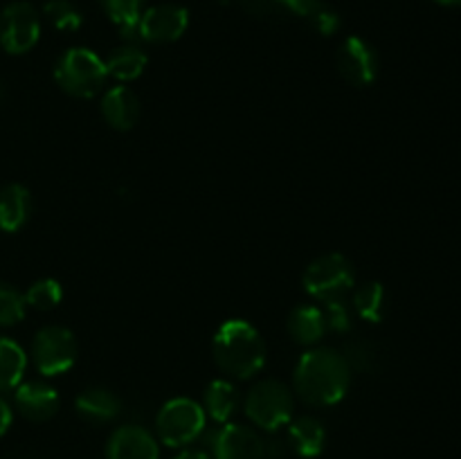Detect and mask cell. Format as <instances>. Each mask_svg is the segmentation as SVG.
Masks as SVG:
<instances>
[{
	"label": "cell",
	"instance_id": "1",
	"mask_svg": "<svg viewBox=\"0 0 461 459\" xmlns=\"http://www.w3.org/2000/svg\"><path fill=\"white\" fill-rule=\"evenodd\" d=\"M295 392L304 403L329 408L345 399L351 382V369L342 354L318 346L306 351L295 367Z\"/></svg>",
	"mask_w": 461,
	"mask_h": 459
},
{
	"label": "cell",
	"instance_id": "2",
	"mask_svg": "<svg viewBox=\"0 0 461 459\" xmlns=\"http://www.w3.org/2000/svg\"><path fill=\"white\" fill-rule=\"evenodd\" d=\"M214 360L234 378H250L266 363V345L246 320H228L214 336Z\"/></svg>",
	"mask_w": 461,
	"mask_h": 459
},
{
	"label": "cell",
	"instance_id": "3",
	"mask_svg": "<svg viewBox=\"0 0 461 459\" xmlns=\"http://www.w3.org/2000/svg\"><path fill=\"white\" fill-rule=\"evenodd\" d=\"M59 88L77 99H90L104 88L108 79L106 63L88 48H72L61 54L54 66Z\"/></svg>",
	"mask_w": 461,
	"mask_h": 459
},
{
	"label": "cell",
	"instance_id": "4",
	"mask_svg": "<svg viewBox=\"0 0 461 459\" xmlns=\"http://www.w3.org/2000/svg\"><path fill=\"white\" fill-rule=\"evenodd\" d=\"M295 400L291 390L282 381L266 378L257 382L246 396V414L257 428L268 432H277L286 423H291Z\"/></svg>",
	"mask_w": 461,
	"mask_h": 459
},
{
	"label": "cell",
	"instance_id": "5",
	"mask_svg": "<svg viewBox=\"0 0 461 459\" xmlns=\"http://www.w3.org/2000/svg\"><path fill=\"white\" fill-rule=\"evenodd\" d=\"M205 410L196 400L185 399V396L171 399L158 412V436L162 444L171 446V448H185L201 439V435L205 432Z\"/></svg>",
	"mask_w": 461,
	"mask_h": 459
},
{
	"label": "cell",
	"instance_id": "6",
	"mask_svg": "<svg viewBox=\"0 0 461 459\" xmlns=\"http://www.w3.org/2000/svg\"><path fill=\"white\" fill-rule=\"evenodd\" d=\"M32 360L43 376H59L77 360L75 333L66 327H45L32 342Z\"/></svg>",
	"mask_w": 461,
	"mask_h": 459
},
{
	"label": "cell",
	"instance_id": "7",
	"mask_svg": "<svg viewBox=\"0 0 461 459\" xmlns=\"http://www.w3.org/2000/svg\"><path fill=\"white\" fill-rule=\"evenodd\" d=\"M351 286H354V268L349 259L338 252L313 259L304 273V288L320 302L342 297Z\"/></svg>",
	"mask_w": 461,
	"mask_h": 459
},
{
	"label": "cell",
	"instance_id": "8",
	"mask_svg": "<svg viewBox=\"0 0 461 459\" xmlns=\"http://www.w3.org/2000/svg\"><path fill=\"white\" fill-rule=\"evenodd\" d=\"M41 18L30 3H12L0 14V45L9 54H25L39 43Z\"/></svg>",
	"mask_w": 461,
	"mask_h": 459
},
{
	"label": "cell",
	"instance_id": "9",
	"mask_svg": "<svg viewBox=\"0 0 461 459\" xmlns=\"http://www.w3.org/2000/svg\"><path fill=\"white\" fill-rule=\"evenodd\" d=\"M210 436L214 459H266L264 439L241 423H225Z\"/></svg>",
	"mask_w": 461,
	"mask_h": 459
},
{
	"label": "cell",
	"instance_id": "10",
	"mask_svg": "<svg viewBox=\"0 0 461 459\" xmlns=\"http://www.w3.org/2000/svg\"><path fill=\"white\" fill-rule=\"evenodd\" d=\"M189 25L187 9L180 4H158L140 16L138 39L147 43H174Z\"/></svg>",
	"mask_w": 461,
	"mask_h": 459
},
{
	"label": "cell",
	"instance_id": "11",
	"mask_svg": "<svg viewBox=\"0 0 461 459\" xmlns=\"http://www.w3.org/2000/svg\"><path fill=\"white\" fill-rule=\"evenodd\" d=\"M338 70L354 86L374 84L378 75L376 50L360 36H349L338 50Z\"/></svg>",
	"mask_w": 461,
	"mask_h": 459
},
{
	"label": "cell",
	"instance_id": "12",
	"mask_svg": "<svg viewBox=\"0 0 461 459\" xmlns=\"http://www.w3.org/2000/svg\"><path fill=\"white\" fill-rule=\"evenodd\" d=\"M108 459H158L156 436L140 426H122L111 435L106 446Z\"/></svg>",
	"mask_w": 461,
	"mask_h": 459
},
{
	"label": "cell",
	"instance_id": "13",
	"mask_svg": "<svg viewBox=\"0 0 461 459\" xmlns=\"http://www.w3.org/2000/svg\"><path fill=\"white\" fill-rule=\"evenodd\" d=\"M14 403L23 417L34 423L50 421L59 412L57 390L39 381L21 382L14 392Z\"/></svg>",
	"mask_w": 461,
	"mask_h": 459
},
{
	"label": "cell",
	"instance_id": "14",
	"mask_svg": "<svg viewBox=\"0 0 461 459\" xmlns=\"http://www.w3.org/2000/svg\"><path fill=\"white\" fill-rule=\"evenodd\" d=\"M102 115L113 129L129 130L138 124L140 120V99L126 86H115L106 90L102 99Z\"/></svg>",
	"mask_w": 461,
	"mask_h": 459
},
{
	"label": "cell",
	"instance_id": "15",
	"mask_svg": "<svg viewBox=\"0 0 461 459\" xmlns=\"http://www.w3.org/2000/svg\"><path fill=\"white\" fill-rule=\"evenodd\" d=\"M77 414L88 423H108L122 412V400L106 387H88L75 400Z\"/></svg>",
	"mask_w": 461,
	"mask_h": 459
},
{
	"label": "cell",
	"instance_id": "16",
	"mask_svg": "<svg viewBox=\"0 0 461 459\" xmlns=\"http://www.w3.org/2000/svg\"><path fill=\"white\" fill-rule=\"evenodd\" d=\"M32 214V196L27 187L14 183L0 189V230L18 232Z\"/></svg>",
	"mask_w": 461,
	"mask_h": 459
},
{
	"label": "cell",
	"instance_id": "17",
	"mask_svg": "<svg viewBox=\"0 0 461 459\" xmlns=\"http://www.w3.org/2000/svg\"><path fill=\"white\" fill-rule=\"evenodd\" d=\"M286 441L300 457H318L327 444V430L315 417H300L288 426Z\"/></svg>",
	"mask_w": 461,
	"mask_h": 459
},
{
	"label": "cell",
	"instance_id": "18",
	"mask_svg": "<svg viewBox=\"0 0 461 459\" xmlns=\"http://www.w3.org/2000/svg\"><path fill=\"white\" fill-rule=\"evenodd\" d=\"M288 333H291V338L297 345L304 346H311L322 340V336L327 333L322 309L313 304H302L293 309V313L288 315Z\"/></svg>",
	"mask_w": 461,
	"mask_h": 459
},
{
	"label": "cell",
	"instance_id": "19",
	"mask_svg": "<svg viewBox=\"0 0 461 459\" xmlns=\"http://www.w3.org/2000/svg\"><path fill=\"white\" fill-rule=\"evenodd\" d=\"M147 61L149 58L144 54V50L129 43L113 50L104 63H106L108 76H113L117 81H133L142 75L144 68H147Z\"/></svg>",
	"mask_w": 461,
	"mask_h": 459
},
{
	"label": "cell",
	"instance_id": "20",
	"mask_svg": "<svg viewBox=\"0 0 461 459\" xmlns=\"http://www.w3.org/2000/svg\"><path fill=\"white\" fill-rule=\"evenodd\" d=\"M239 408V392L237 387L232 385L230 381H212L205 390V414H210L216 423H225L230 421L234 412Z\"/></svg>",
	"mask_w": 461,
	"mask_h": 459
},
{
	"label": "cell",
	"instance_id": "21",
	"mask_svg": "<svg viewBox=\"0 0 461 459\" xmlns=\"http://www.w3.org/2000/svg\"><path fill=\"white\" fill-rule=\"evenodd\" d=\"M27 369V356L18 342L0 336V392L16 390Z\"/></svg>",
	"mask_w": 461,
	"mask_h": 459
},
{
	"label": "cell",
	"instance_id": "22",
	"mask_svg": "<svg viewBox=\"0 0 461 459\" xmlns=\"http://www.w3.org/2000/svg\"><path fill=\"white\" fill-rule=\"evenodd\" d=\"M144 0H102L108 18L117 25L124 39H138V22Z\"/></svg>",
	"mask_w": 461,
	"mask_h": 459
},
{
	"label": "cell",
	"instance_id": "23",
	"mask_svg": "<svg viewBox=\"0 0 461 459\" xmlns=\"http://www.w3.org/2000/svg\"><path fill=\"white\" fill-rule=\"evenodd\" d=\"M354 309L367 322H381L385 313V288L378 282H367L356 288Z\"/></svg>",
	"mask_w": 461,
	"mask_h": 459
},
{
	"label": "cell",
	"instance_id": "24",
	"mask_svg": "<svg viewBox=\"0 0 461 459\" xmlns=\"http://www.w3.org/2000/svg\"><path fill=\"white\" fill-rule=\"evenodd\" d=\"M45 18L52 22L54 30L59 32H77L84 22L81 12L70 3V0H48L43 7Z\"/></svg>",
	"mask_w": 461,
	"mask_h": 459
},
{
	"label": "cell",
	"instance_id": "25",
	"mask_svg": "<svg viewBox=\"0 0 461 459\" xmlns=\"http://www.w3.org/2000/svg\"><path fill=\"white\" fill-rule=\"evenodd\" d=\"M63 297V288L57 279H39L25 292V304L36 310H50L59 306Z\"/></svg>",
	"mask_w": 461,
	"mask_h": 459
},
{
	"label": "cell",
	"instance_id": "26",
	"mask_svg": "<svg viewBox=\"0 0 461 459\" xmlns=\"http://www.w3.org/2000/svg\"><path fill=\"white\" fill-rule=\"evenodd\" d=\"M25 295L0 282V327H12L25 318Z\"/></svg>",
	"mask_w": 461,
	"mask_h": 459
},
{
	"label": "cell",
	"instance_id": "27",
	"mask_svg": "<svg viewBox=\"0 0 461 459\" xmlns=\"http://www.w3.org/2000/svg\"><path fill=\"white\" fill-rule=\"evenodd\" d=\"M342 358L347 360L351 372H354V369L356 372H369V369H374V364H376V349H374L369 342L354 340L345 346Z\"/></svg>",
	"mask_w": 461,
	"mask_h": 459
},
{
	"label": "cell",
	"instance_id": "28",
	"mask_svg": "<svg viewBox=\"0 0 461 459\" xmlns=\"http://www.w3.org/2000/svg\"><path fill=\"white\" fill-rule=\"evenodd\" d=\"M324 322H327V331L345 333L351 328V313L347 309L342 297H333V300H324L322 306Z\"/></svg>",
	"mask_w": 461,
	"mask_h": 459
},
{
	"label": "cell",
	"instance_id": "29",
	"mask_svg": "<svg viewBox=\"0 0 461 459\" xmlns=\"http://www.w3.org/2000/svg\"><path fill=\"white\" fill-rule=\"evenodd\" d=\"M279 4V9L284 12H291L295 16H304L306 21H313L322 9H327L329 4L324 0H275Z\"/></svg>",
	"mask_w": 461,
	"mask_h": 459
},
{
	"label": "cell",
	"instance_id": "30",
	"mask_svg": "<svg viewBox=\"0 0 461 459\" xmlns=\"http://www.w3.org/2000/svg\"><path fill=\"white\" fill-rule=\"evenodd\" d=\"M243 9H246L248 14H252V16H261V18L270 16V14L275 12H282L275 0H243Z\"/></svg>",
	"mask_w": 461,
	"mask_h": 459
},
{
	"label": "cell",
	"instance_id": "31",
	"mask_svg": "<svg viewBox=\"0 0 461 459\" xmlns=\"http://www.w3.org/2000/svg\"><path fill=\"white\" fill-rule=\"evenodd\" d=\"M9 426H12V408H9L7 400L0 396V436L9 430Z\"/></svg>",
	"mask_w": 461,
	"mask_h": 459
},
{
	"label": "cell",
	"instance_id": "32",
	"mask_svg": "<svg viewBox=\"0 0 461 459\" xmlns=\"http://www.w3.org/2000/svg\"><path fill=\"white\" fill-rule=\"evenodd\" d=\"M176 459H214L212 453H207L205 448H187L178 454Z\"/></svg>",
	"mask_w": 461,
	"mask_h": 459
},
{
	"label": "cell",
	"instance_id": "33",
	"mask_svg": "<svg viewBox=\"0 0 461 459\" xmlns=\"http://www.w3.org/2000/svg\"><path fill=\"white\" fill-rule=\"evenodd\" d=\"M435 3L439 4H446V7H459L461 0H435Z\"/></svg>",
	"mask_w": 461,
	"mask_h": 459
},
{
	"label": "cell",
	"instance_id": "34",
	"mask_svg": "<svg viewBox=\"0 0 461 459\" xmlns=\"http://www.w3.org/2000/svg\"><path fill=\"white\" fill-rule=\"evenodd\" d=\"M0 99H3V88H0Z\"/></svg>",
	"mask_w": 461,
	"mask_h": 459
}]
</instances>
